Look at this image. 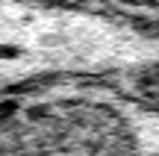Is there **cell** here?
I'll return each instance as SVG.
<instances>
[{
  "instance_id": "obj_1",
  "label": "cell",
  "mask_w": 159,
  "mask_h": 156,
  "mask_svg": "<svg viewBox=\"0 0 159 156\" xmlns=\"http://www.w3.org/2000/svg\"><path fill=\"white\" fill-rule=\"evenodd\" d=\"M136 127L112 88L89 71L0 86V153L136 150Z\"/></svg>"
}]
</instances>
